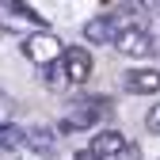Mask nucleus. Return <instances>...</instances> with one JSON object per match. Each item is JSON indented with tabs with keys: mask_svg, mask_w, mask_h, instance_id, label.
<instances>
[{
	"mask_svg": "<svg viewBox=\"0 0 160 160\" xmlns=\"http://www.w3.org/2000/svg\"><path fill=\"white\" fill-rule=\"evenodd\" d=\"M141 4H145V8H149L152 15H160V0H141Z\"/></svg>",
	"mask_w": 160,
	"mask_h": 160,
	"instance_id": "15",
	"label": "nucleus"
},
{
	"mask_svg": "<svg viewBox=\"0 0 160 160\" xmlns=\"http://www.w3.org/2000/svg\"><path fill=\"white\" fill-rule=\"evenodd\" d=\"M76 160H95V156L92 152H76Z\"/></svg>",
	"mask_w": 160,
	"mask_h": 160,
	"instance_id": "16",
	"label": "nucleus"
},
{
	"mask_svg": "<svg viewBox=\"0 0 160 160\" xmlns=\"http://www.w3.org/2000/svg\"><path fill=\"white\" fill-rule=\"evenodd\" d=\"M12 114H15V99H12L4 88H0V126H8V122H12Z\"/></svg>",
	"mask_w": 160,
	"mask_h": 160,
	"instance_id": "12",
	"label": "nucleus"
},
{
	"mask_svg": "<svg viewBox=\"0 0 160 160\" xmlns=\"http://www.w3.org/2000/svg\"><path fill=\"white\" fill-rule=\"evenodd\" d=\"M19 50H23V57H27L31 65L46 69V65H53L57 57L65 53V42H61L57 34H50V31H34V34L23 38V46H19Z\"/></svg>",
	"mask_w": 160,
	"mask_h": 160,
	"instance_id": "4",
	"label": "nucleus"
},
{
	"mask_svg": "<svg viewBox=\"0 0 160 160\" xmlns=\"http://www.w3.org/2000/svg\"><path fill=\"white\" fill-rule=\"evenodd\" d=\"M42 84H46L50 92H61V88L69 84V76H65V69H61V65L53 61V65H46V69H42Z\"/></svg>",
	"mask_w": 160,
	"mask_h": 160,
	"instance_id": "11",
	"label": "nucleus"
},
{
	"mask_svg": "<svg viewBox=\"0 0 160 160\" xmlns=\"http://www.w3.org/2000/svg\"><path fill=\"white\" fill-rule=\"evenodd\" d=\"M122 88L130 95H156L160 92V69H126Z\"/></svg>",
	"mask_w": 160,
	"mask_h": 160,
	"instance_id": "8",
	"label": "nucleus"
},
{
	"mask_svg": "<svg viewBox=\"0 0 160 160\" xmlns=\"http://www.w3.org/2000/svg\"><path fill=\"white\" fill-rule=\"evenodd\" d=\"M0 149H27V130L19 126H0Z\"/></svg>",
	"mask_w": 160,
	"mask_h": 160,
	"instance_id": "10",
	"label": "nucleus"
},
{
	"mask_svg": "<svg viewBox=\"0 0 160 160\" xmlns=\"http://www.w3.org/2000/svg\"><path fill=\"white\" fill-rule=\"evenodd\" d=\"M111 107H107V99H72V103L65 107V114H61V122H57V130L61 133H76V130H88V126H95L99 118H103Z\"/></svg>",
	"mask_w": 160,
	"mask_h": 160,
	"instance_id": "3",
	"label": "nucleus"
},
{
	"mask_svg": "<svg viewBox=\"0 0 160 160\" xmlns=\"http://www.w3.org/2000/svg\"><path fill=\"white\" fill-rule=\"evenodd\" d=\"M145 126H149L152 133H160V103H156V107H149V114H145Z\"/></svg>",
	"mask_w": 160,
	"mask_h": 160,
	"instance_id": "13",
	"label": "nucleus"
},
{
	"mask_svg": "<svg viewBox=\"0 0 160 160\" xmlns=\"http://www.w3.org/2000/svg\"><path fill=\"white\" fill-rule=\"evenodd\" d=\"M114 31H118V15H111V12L92 15L88 23L80 27L84 42H92V46H111V42H114Z\"/></svg>",
	"mask_w": 160,
	"mask_h": 160,
	"instance_id": "7",
	"label": "nucleus"
},
{
	"mask_svg": "<svg viewBox=\"0 0 160 160\" xmlns=\"http://www.w3.org/2000/svg\"><path fill=\"white\" fill-rule=\"evenodd\" d=\"M88 152H92L95 160H141V149H137L122 130H103V133H95L92 145H88Z\"/></svg>",
	"mask_w": 160,
	"mask_h": 160,
	"instance_id": "2",
	"label": "nucleus"
},
{
	"mask_svg": "<svg viewBox=\"0 0 160 160\" xmlns=\"http://www.w3.org/2000/svg\"><path fill=\"white\" fill-rule=\"evenodd\" d=\"M23 152L31 149H0V160H23Z\"/></svg>",
	"mask_w": 160,
	"mask_h": 160,
	"instance_id": "14",
	"label": "nucleus"
},
{
	"mask_svg": "<svg viewBox=\"0 0 160 160\" xmlns=\"http://www.w3.org/2000/svg\"><path fill=\"white\" fill-rule=\"evenodd\" d=\"M19 27L46 31V15H38L27 0H0V31H19Z\"/></svg>",
	"mask_w": 160,
	"mask_h": 160,
	"instance_id": "5",
	"label": "nucleus"
},
{
	"mask_svg": "<svg viewBox=\"0 0 160 160\" xmlns=\"http://www.w3.org/2000/svg\"><path fill=\"white\" fill-rule=\"evenodd\" d=\"M61 69H65V76H69V84H88L95 61H92V53H88L84 46H65V53H61Z\"/></svg>",
	"mask_w": 160,
	"mask_h": 160,
	"instance_id": "6",
	"label": "nucleus"
},
{
	"mask_svg": "<svg viewBox=\"0 0 160 160\" xmlns=\"http://www.w3.org/2000/svg\"><path fill=\"white\" fill-rule=\"evenodd\" d=\"M27 149H31L34 156H50V152L57 149V133L46 130V126H31V130H27Z\"/></svg>",
	"mask_w": 160,
	"mask_h": 160,
	"instance_id": "9",
	"label": "nucleus"
},
{
	"mask_svg": "<svg viewBox=\"0 0 160 160\" xmlns=\"http://www.w3.org/2000/svg\"><path fill=\"white\" fill-rule=\"evenodd\" d=\"M111 46H114L118 53L133 57V61H149V57L156 53V42H152V34H149V27H145V19L133 15V12L118 15V31H114V42H111Z\"/></svg>",
	"mask_w": 160,
	"mask_h": 160,
	"instance_id": "1",
	"label": "nucleus"
}]
</instances>
